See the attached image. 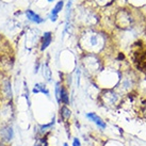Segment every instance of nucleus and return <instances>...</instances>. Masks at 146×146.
<instances>
[{
  "instance_id": "f257e3e1",
  "label": "nucleus",
  "mask_w": 146,
  "mask_h": 146,
  "mask_svg": "<svg viewBox=\"0 0 146 146\" xmlns=\"http://www.w3.org/2000/svg\"><path fill=\"white\" fill-rule=\"evenodd\" d=\"M86 117L91 119L92 122H94L96 125L100 128V129H105L106 128V123L102 121V118H100L98 116L97 114L95 113V112H91V113H88L86 114Z\"/></svg>"
},
{
  "instance_id": "f03ea898",
  "label": "nucleus",
  "mask_w": 146,
  "mask_h": 146,
  "mask_svg": "<svg viewBox=\"0 0 146 146\" xmlns=\"http://www.w3.org/2000/svg\"><path fill=\"white\" fill-rule=\"evenodd\" d=\"M137 62H138L137 66H139V68H141V70H143V72L146 73V51L144 53L139 54L138 59H137Z\"/></svg>"
},
{
  "instance_id": "7ed1b4c3",
  "label": "nucleus",
  "mask_w": 146,
  "mask_h": 146,
  "mask_svg": "<svg viewBox=\"0 0 146 146\" xmlns=\"http://www.w3.org/2000/svg\"><path fill=\"white\" fill-rule=\"evenodd\" d=\"M63 4H64V2L63 1H59L57 3V5L54 7V9H53L52 11H51V15H50V19L52 21H56L58 18V13L60 12L62 10V7H63Z\"/></svg>"
},
{
  "instance_id": "20e7f679",
  "label": "nucleus",
  "mask_w": 146,
  "mask_h": 146,
  "mask_svg": "<svg viewBox=\"0 0 146 146\" xmlns=\"http://www.w3.org/2000/svg\"><path fill=\"white\" fill-rule=\"evenodd\" d=\"M26 15H27V17H28L31 21H34V23H36V24L43 23V18H41L37 14H35V13L33 12V11H31V10H28V11L26 12Z\"/></svg>"
},
{
  "instance_id": "39448f33",
  "label": "nucleus",
  "mask_w": 146,
  "mask_h": 146,
  "mask_svg": "<svg viewBox=\"0 0 146 146\" xmlns=\"http://www.w3.org/2000/svg\"><path fill=\"white\" fill-rule=\"evenodd\" d=\"M51 33L50 32H46L44 33V36H43V42H42V47L41 50H44L49 46V44L51 43Z\"/></svg>"
},
{
  "instance_id": "423d86ee",
  "label": "nucleus",
  "mask_w": 146,
  "mask_h": 146,
  "mask_svg": "<svg viewBox=\"0 0 146 146\" xmlns=\"http://www.w3.org/2000/svg\"><path fill=\"white\" fill-rule=\"evenodd\" d=\"M45 93L46 95H49V91L46 88H45V85L41 84V83H37L35 86H34V89H33V93Z\"/></svg>"
},
{
  "instance_id": "0eeeda50",
  "label": "nucleus",
  "mask_w": 146,
  "mask_h": 146,
  "mask_svg": "<svg viewBox=\"0 0 146 146\" xmlns=\"http://www.w3.org/2000/svg\"><path fill=\"white\" fill-rule=\"evenodd\" d=\"M90 44L93 47H97L98 45H99V36L96 35V34H92L90 36Z\"/></svg>"
},
{
  "instance_id": "6e6552de",
  "label": "nucleus",
  "mask_w": 146,
  "mask_h": 146,
  "mask_svg": "<svg viewBox=\"0 0 146 146\" xmlns=\"http://www.w3.org/2000/svg\"><path fill=\"white\" fill-rule=\"evenodd\" d=\"M61 91H62V88L60 86L59 83L56 84V97H57V100L59 102H61Z\"/></svg>"
},
{
  "instance_id": "1a4fd4ad",
  "label": "nucleus",
  "mask_w": 146,
  "mask_h": 146,
  "mask_svg": "<svg viewBox=\"0 0 146 146\" xmlns=\"http://www.w3.org/2000/svg\"><path fill=\"white\" fill-rule=\"evenodd\" d=\"M61 102H63L65 105H67L68 104V95L66 93V91L64 89H62L61 91Z\"/></svg>"
},
{
  "instance_id": "9d476101",
  "label": "nucleus",
  "mask_w": 146,
  "mask_h": 146,
  "mask_svg": "<svg viewBox=\"0 0 146 146\" xmlns=\"http://www.w3.org/2000/svg\"><path fill=\"white\" fill-rule=\"evenodd\" d=\"M61 114L63 118H68L70 116V110L68 108H66V107H63L61 109Z\"/></svg>"
},
{
  "instance_id": "9b49d317",
  "label": "nucleus",
  "mask_w": 146,
  "mask_h": 146,
  "mask_svg": "<svg viewBox=\"0 0 146 146\" xmlns=\"http://www.w3.org/2000/svg\"><path fill=\"white\" fill-rule=\"evenodd\" d=\"M45 74H46V77H47V80L48 81H50V78H51V76H50V69L47 67V66H45Z\"/></svg>"
},
{
  "instance_id": "f8f14e48",
  "label": "nucleus",
  "mask_w": 146,
  "mask_h": 146,
  "mask_svg": "<svg viewBox=\"0 0 146 146\" xmlns=\"http://www.w3.org/2000/svg\"><path fill=\"white\" fill-rule=\"evenodd\" d=\"M73 146H81V144H80V141H79L78 139H74Z\"/></svg>"
},
{
  "instance_id": "ddd939ff",
  "label": "nucleus",
  "mask_w": 146,
  "mask_h": 146,
  "mask_svg": "<svg viewBox=\"0 0 146 146\" xmlns=\"http://www.w3.org/2000/svg\"><path fill=\"white\" fill-rule=\"evenodd\" d=\"M63 146H68V145H67V144H66V143H65V144H64V145H63Z\"/></svg>"
},
{
  "instance_id": "4468645a",
  "label": "nucleus",
  "mask_w": 146,
  "mask_h": 146,
  "mask_svg": "<svg viewBox=\"0 0 146 146\" xmlns=\"http://www.w3.org/2000/svg\"><path fill=\"white\" fill-rule=\"evenodd\" d=\"M35 146H41V145H40V144H36V145H35Z\"/></svg>"
},
{
  "instance_id": "2eb2a0df",
  "label": "nucleus",
  "mask_w": 146,
  "mask_h": 146,
  "mask_svg": "<svg viewBox=\"0 0 146 146\" xmlns=\"http://www.w3.org/2000/svg\"><path fill=\"white\" fill-rule=\"evenodd\" d=\"M48 1H53V0H48Z\"/></svg>"
}]
</instances>
